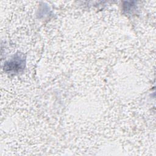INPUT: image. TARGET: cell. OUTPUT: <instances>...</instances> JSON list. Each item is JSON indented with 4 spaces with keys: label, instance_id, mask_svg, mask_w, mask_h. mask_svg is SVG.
<instances>
[{
    "label": "cell",
    "instance_id": "cell-1",
    "mask_svg": "<svg viewBox=\"0 0 156 156\" xmlns=\"http://www.w3.org/2000/svg\"><path fill=\"white\" fill-rule=\"evenodd\" d=\"M24 62V60L18 56L17 57H14L12 60L6 63L5 65V69H8L10 72L16 73L20 71L21 69H23Z\"/></svg>",
    "mask_w": 156,
    "mask_h": 156
}]
</instances>
